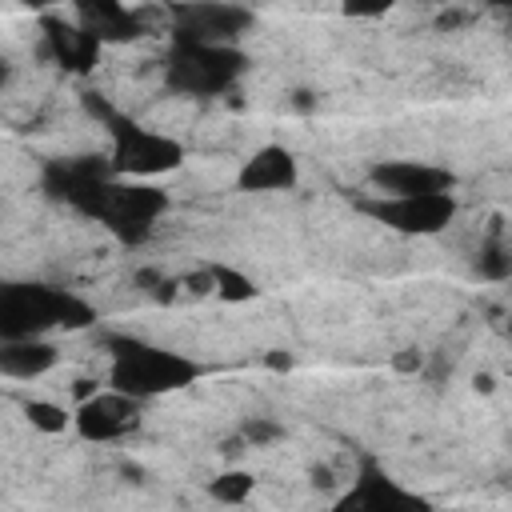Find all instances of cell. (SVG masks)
Returning a JSON list of instances; mask_svg holds the SVG:
<instances>
[{
    "label": "cell",
    "mask_w": 512,
    "mask_h": 512,
    "mask_svg": "<svg viewBox=\"0 0 512 512\" xmlns=\"http://www.w3.org/2000/svg\"><path fill=\"white\" fill-rule=\"evenodd\" d=\"M92 308L48 284H0V340L40 336L44 328H84Z\"/></svg>",
    "instance_id": "1"
},
{
    "label": "cell",
    "mask_w": 512,
    "mask_h": 512,
    "mask_svg": "<svg viewBox=\"0 0 512 512\" xmlns=\"http://www.w3.org/2000/svg\"><path fill=\"white\" fill-rule=\"evenodd\" d=\"M112 348H116V356H112L108 380L116 392H128L136 400L176 392L200 376V364H192L188 356L144 344V340H112Z\"/></svg>",
    "instance_id": "2"
},
{
    "label": "cell",
    "mask_w": 512,
    "mask_h": 512,
    "mask_svg": "<svg viewBox=\"0 0 512 512\" xmlns=\"http://www.w3.org/2000/svg\"><path fill=\"white\" fill-rule=\"evenodd\" d=\"M248 60L240 48L232 44H192V40H176L172 56H168V88L188 92V96H216L228 92L240 76H244Z\"/></svg>",
    "instance_id": "3"
},
{
    "label": "cell",
    "mask_w": 512,
    "mask_h": 512,
    "mask_svg": "<svg viewBox=\"0 0 512 512\" xmlns=\"http://www.w3.org/2000/svg\"><path fill=\"white\" fill-rule=\"evenodd\" d=\"M108 124H112V156H108L112 176H160V172L180 168L184 160L180 140L140 128L120 116H108Z\"/></svg>",
    "instance_id": "4"
},
{
    "label": "cell",
    "mask_w": 512,
    "mask_h": 512,
    "mask_svg": "<svg viewBox=\"0 0 512 512\" xmlns=\"http://www.w3.org/2000/svg\"><path fill=\"white\" fill-rule=\"evenodd\" d=\"M172 20H176V40L232 44L252 24V12L240 4H228V0H176Z\"/></svg>",
    "instance_id": "5"
},
{
    "label": "cell",
    "mask_w": 512,
    "mask_h": 512,
    "mask_svg": "<svg viewBox=\"0 0 512 512\" xmlns=\"http://www.w3.org/2000/svg\"><path fill=\"white\" fill-rule=\"evenodd\" d=\"M364 212H372L380 224L408 232V236H432L440 228H448V220L456 216V200L452 192H424V196H380L368 200Z\"/></svg>",
    "instance_id": "6"
},
{
    "label": "cell",
    "mask_w": 512,
    "mask_h": 512,
    "mask_svg": "<svg viewBox=\"0 0 512 512\" xmlns=\"http://www.w3.org/2000/svg\"><path fill=\"white\" fill-rule=\"evenodd\" d=\"M164 192L160 188H148V184H108V192H104V204H100V220L112 228V232H120L124 240H144L148 232H152V220L164 212Z\"/></svg>",
    "instance_id": "7"
},
{
    "label": "cell",
    "mask_w": 512,
    "mask_h": 512,
    "mask_svg": "<svg viewBox=\"0 0 512 512\" xmlns=\"http://www.w3.org/2000/svg\"><path fill=\"white\" fill-rule=\"evenodd\" d=\"M72 424L84 440H120L124 432H132L140 424V400L128 392H116V388L96 392V396L80 400Z\"/></svg>",
    "instance_id": "8"
},
{
    "label": "cell",
    "mask_w": 512,
    "mask_h": 512,
    "mask_svg": "<svg viewBox=\"0 0 512 512\" xmlns=\"http://www.w3.org/2000/svg\"><path fill=\"white\" fill-rule=\"evenodd\" d=\"M372 184L380 188V196H424V192H452L456 176L424 160H384L372 168Z\"/></svg>",
    "instance_id": "9"
},
{
    "label": "cell",
    "mask_w": 512,
    "mask_h": 512,
    "mask_svg": "<svg viewBox=\"0 0 512 512\" xmlns=\"http://www.w3.org/2000/svg\"><path fill=\"white\" fill-rule=\"evenodd\" d=\"M296 156L284 148V144H264V148H256L244 164H240V172H236V184L244 188V192H284V188H292L296 184Z\"/></svg>",
    "instance_id": "10"
},
{
    "label": "cell",
    "mask_w": 512,
    "mask_h": 512,
    "mask_svg": "<svg viewBox=\"0 0 512 512\" xmlns=\"http://www.w3.org/2000/svg\"><path fill=\"white\" fill-rule=\"evenodd\" d=\"M84 28L96 32V40H136L144 32V24L120 4V0H72Z\"/></svg>",
    "instance_id": "11"
},
{
    "label": "cell",
    "mask_w": 512,
    "mask_h": 512,
    "mask_svg": "<svg viewBox=\"0 0 512 512\" xmlns=\"http://www.w3.org/2000/svg\"><path fill=\"white\" fill-rule=\"evenodd\" d=\"M56 360H60V352H56L48 340H40V336L0 340V372H4V376L32 380V376H44Z\"/></svg>",
    "instance_id": "12"
},
{
    "label": "cell",
    "mask_w": 512,
    "mask_h": 512,
    "mask_svg": "<svg viewBox=\"0 0 512 512\" xmlns=\"http://www.w3.org/2000/svg\"><path fill=\"white\" fill-rule=\"evenodd\" d=\"M44 28H48V44H52V52H56L60 64H68V68H76V72H84V68L96 64V52H100L96 32H88L84 24H80V28L60 24V20H52V16L44 20Z\"/></svg>",
    "instance_id": "13"
},
{
    "label": "cell",
    "mask_w": 512,
    "mask_h": 512,
    "mask_svg": "<svg viewBox=\"0 0 512 512\" xmlns=\"http://www.w3.org/2000/svg\"><path fill=\"white\" fill-rule=\"evenodd\" d=\"M212 268V296L228 300V304H244L256 296V280L232 264H208Z\"/></svg>",
    "instance_id": "14"
},
{
    "label": "cell",
    "mask_w": 512,
    "mask_h": 512,
    "mask_svg": "<svg viewBox=\"0 0 512 512\" xmlns=\"http://www.w3.org/2000/svg\"><path fill=\"white\" fill-rule=\"evenodd\" d=\"M476 268H480V276H484V280H504V276L512 272V256H508V244H504V236H500V220H496L492 236L484 240Z\"/></svg>",
    "instance_id": "15"
},
{
    "label": "cell",
    "mask_w": 512,
    "mask_h": 512,
    "mask_svg": "<svg viewBox=\"0 0 512 512\" xmlns=\"http://www.w3.org/2000/svg\"><path fill=\"white\" fill-rule=\"evenodd\" d=\"M24 416H28V424L32 428H40V432H64L68 424H72V412L64 408V404H56V400H28L24 404Z\"/></svg>",
    "instance_id": "16"
},
{
    "label": "cell",
    "mask_w": 512,
    "mask_h": 512,
    "mask_svg": "<svg viewBox=\"0 0 512 512\" xmlns=\"http://www.w3.org/2000/svg\"><path fill=\"white\" fill-rule=\"evenodd\" d=\"M252 488H256V476H248V472H220L208 484V492L216 500H224V504H244L252 496Z\"/></svg>",
    "instance_id": "17"
},
{
    "label": "cell",
    "mask_w": 512,
    "mask_h": 512,
    "mask_svg": "<svg viewBox=\"0 0 512 512\" xmlns=\"http://www.w3.org/2000/svg\"><path fill=\"white\" fill-rule=\"evenodd\" d=\"M244 444H256V448H264V444H272V440H280V424H272V420H264V416H256V420H248L244 424Z\"/></svg>",
    "instance_id": "18"
},
{
    "label": "cell",
    "mask_w": 512,
    "mask_h": 512,
    "mask_svg": "<svg viewBox=\"0 0 512 512\" xmlns=\"http://www.w3.org/2000/svg\"><path fill=\"white\" fill-rule=\"evenodd\" d=\"M396 0H340L344 16H356V20H372V16H384Z\"/></svg>",
    "instance_id": "19"
},
{
    "label": "cell",
    "mask_w": 512,
    "mask_h": 512,
    "mask_svg": "<svg viewBox=\"0 0 512 512\" xmlns=\"http://www.w3.org/2000/svg\"><path fill=\"white\" fill-rule=\"evenodd\" d=\"M180 288H184L192 300H200V296H212V268H200V272L184 276V280H180Z\"/></svg>",
    "instance_id": "20"
},
{
    "label": "cell",
    "mask_w": 512,
    "mask_h": 512,
    "mask_svg": "<svg viewBox=\"0 0 512 512\" xmlns=\"http://www.w3.org/2000/svg\"><path fill=\"white\" fill-rule=\"evenodd\" d=\"M392 364H396V372H420V364H424V356H420L416 348H404V352H400V356H396Z\"/></svg>",
    "instance_id": "21"
},
{
    "label": "cell",
    "mask_w": 512,
    "mask_h": 512,
    "mask_svg": "<svg viewBox=\"0 0 512 512\" xmlns=\"http://www.w3.org/2000/svg\"><path fill=\"white\" fill-rule=\"evenodd\" d=\"M100 392V384L96 380H76V388H72V396L76 400H88V396H96Z\"/></svg>",
    "instance_id": "22"
},
{
    "label": "cell",
    "mask_w": 512,
    "mask_h": 512,
    "mask_svg": "<svg viewBox=\"0 0 512 512\" xmlns=\"http://www.w3.org/2000/svg\"><path fill=\"white\" fill-rule=\"evenodd\" d=\"M292 108H300V112H312V108H316L312 92H304V88H300V92H292Z\"/></svg>",
    "instance_id": "23"
},
{
    "label": "cell",
    "mask_w": 512,
    "mask_h": 512,
    "mask_svg": "<svg viewBox=\"0 0 512 512\" xmlns=\"http://www.w3.org/2000/svg\"><path fill=\"white\" fill-rule=\"evenodd\" d=\"M268 368L288 372V368H292V356H288V352H268Z\"/></svg>",
    "instance_id": "24"
},
{
    "label": "cell",
    "mask_w": 512,
    "mask_h": 512,
    "mask_svg": "<svg viewBox=\"0 0 512 512\" xmlns=\"http://www.w3.org/2000/svg\"><path fill=\"white\" fill-rule=\"evenodd\" d=\"M312 484H316V488H332V468L316 464V468H312Z\"/></svg>",
    "instance_id": "25"
},
{
    "label": "cell",
    "mask_w": 512,
    "mask_h": 512,
    "mask_svg": "<svg viewBox=\"0 0 512 512\" xmlns=\"http://www.w3.org/2000/svg\"><path fill=\"white\" fill-rule=\"evenodd\" d=\"M472 384H476V392H484V396H488V392H492V388H496V380H492V376H488V372H480V376H476V380H472Z\"/></svg>",
    "instance_id": "26"
},
{
    "label": "cell",
    "mask_w": 512,
    "mask_h": 512,
    "mask_svg": "<svg viewBox=\"0 0 512 512\" xmlns=\"http://www.w3.org/2000/svg\"><path fill=\"white\" fill-rule=\"evenodd\" d=\"M24 8H36V12H44V8H52V4H60V0H20Z\"/></svg>",
    "instance_id": "27"
},
{
    "label": "cell",
    "mask_w": 512,
    "mask_h": 512,
    "mask_svg": "<svg viewBox=\"0 0 512 512\" xmlns=\"http://www.w3.org/2000/svg\"><path fill=\"white\" fill-rule=\"evenodd\" d=\"M8 76H12V68H8V60H4V56H0V88H4V84H8Z\"/></svg>",
    "instance_id": "28"
},
{
    "label": "cell",
    "mask_w": 512,
    "mask_h": 512,
    "mask_svg": "<svg viewBox=\"0 0 512 512\" xmlns=\"http://www.w3.org/2000/svg\"><path fill=\"white\" fill-rule=\"evenodd\" d=\"M492 4H508V0H492Z\"/></svg>",
    "instance_id": "29"
}]
</instances>
